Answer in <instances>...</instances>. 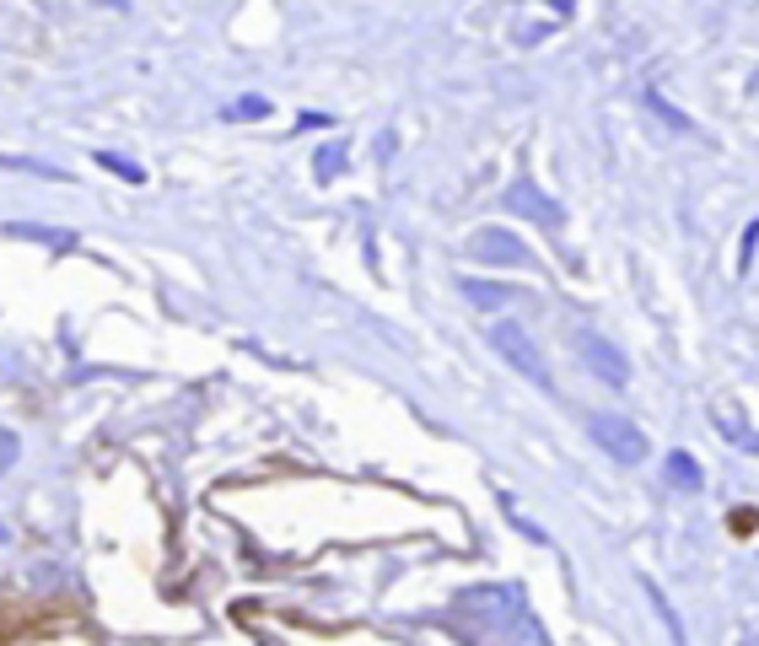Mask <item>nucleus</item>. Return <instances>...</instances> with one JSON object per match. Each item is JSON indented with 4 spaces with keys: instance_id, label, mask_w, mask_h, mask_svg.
<instances>
[{
    "instance_id": "1",
    "label": "nucleus",
    "mask_w": 759,
    "mask_h": 646,
    "mask_svg": "<svg viewBox=\"0 0 759 646\" xmlns=\"http://www.w3.org/2000/svg\"><path fill=\"white\" fill-rule=\"evenodd\" d=\"M452 620L463 625L469 642L480 636H502L506 646H544V631L533 625L528 603L517 598V587H480V592H463Z\"/></svg>"
},
{
    "instance_id": "2",
    "label": "nucleus",
    "mask_w": 759,
    "mask_h": 646,
    "mask_svg": "<svg viewBox=\"0 0 759 646\" xmlns=\"http://www.w3.org/2000/svg\"><path fill=\"white\" fill-rule=\"evenodd\" d=\"M491 345L502 350L506 361L528 378V383H539V388H550V367H544V356H539V345L528 339V328L522 323H511V319H502L496 328H491Z\"/></svg>"
},
{
    "instance_id": "3",
    "label": "nucleus",
    "mask_w": 759,
    "mask_h": 646,
    "mask_svg": "<svg viewBox=\"0 0 759 646\" xmlns=\"http://www.w3.org/2000/svg\"><path fill=\"white\" fill-rule=\"evenodd\" d=\"M587 431H593V442L609 452L614 463H641L646 458V437L635 431L631 420H620V415H593Z\"/></svg>"
},
{
    "instance_id": "4",
    "label": "nucleus",
    "mask_w": 759,
    "mask_h": 646,
    "mask_svg": "<svg viewBox=\"0 0 759 646\" xmlns=\"http://www.w3.org/2000/svg\"><path fill=\"white\" fill-rule=\"evenodd\" d=\"M582 356H587V367L603 378L609 388H625L631 383V361L609 345V339H598V334H582Z\"/></svg>"
},
{
    "instance_id": "5",
    "label": "nucleus",
    "mask_w": 759,
    "mask_h": 646,
    "mask_svg": "<svg viewBox=\"0 0 759 646\" xmlns=\"http://www.w3.org/2000/svg\"><path fill=\"white\" fill-rule=\"evenodd\" d=\"M469 254L485 258V264H528V249H522L511 232H502V227L474 232V238H469Z\"/></svg>"
},
{
    "instance_id": "6",
    "label": "nucleus",
    "mask_w": 759,
    "mask_h": 646,
    "mask_svg": "<svg viewBox=\"0 0 759 646\" xmlns=\"http://www.w3.org/2000/svg\"><path fill=\"white\" fill-rule=\"evenodd\" d=\"M506 205L511 210H522V216H533V221H550V227H561V205L550 199V194H539L528 178H517L511 189H506Z\"/></svg>"
},
{
    "instance_id": "7",
    "label": "nucleus",
    "mask_w": 759,
    "mask_h": 646,
    "mask_svg": "<svg viewBox=\"0 0 759 646\" xmlns=\"http://www.w3.org/2000/svg\"><path fill=\"white\" fill-rule=\"evenodd\" d=\"M463 297H469L474 308H502L511 291H506V286H491V280H463Z\"/></svg>"
},
{
    "instance_id": "8",
    "label": "nucleus",
    "mask_w": 759,
    "mask_h": 646,
    "mask_svg": "<svg viewBox=\"0 0 759 646\" xmlns=\"http://www.w3.org/2000/svg\"><path fill=\"white\" fill-rule=\"evenodd\" d=\"M5 232H11V238H33V243H55V249H70V243H76L70 232H49V227H22V221H16V227H5Z\"/></svg>"
},
{
    "instance_id": "9",
    "label": "nucleus",
    "mask_w": 759,
    "mask_h": 646,
    "mask_svg": "<svg viewBox=\"0 0 759 646\" xmlns=\"http://www.w3.org/2000/svg\"><path fill=\"white\" fill-rule=\"evenodd\" d=\"M668 474H674L685 491H700V469H695V458H690V452H674V458H668Z\"/></svg>"
},
{
    "instance_id": "10",
    "label": "nucleus",
    "mask_w": 759,
    "mask_h": 646,
    "mask_svg": "<svg viewBox=\"0 0 759 646\" xmlns=\"http://www.w3.org/2000/svg\"><path fill=\"white\" fill-rule=\"evenodd\" d=\"M97 162H103V168H108V173H119V178H125V184H146V173H140V168H135V162H125V157H108V151H103V157H97Z\"/></svg>"
},
{
    "instance_id": "11",
    "label": "nucleus",
    "mask_w": 759,
    "mask_h": 646,
    "mask_svg": "<svg viewBox=\"0 0 759 646\" xmlns=\"http://www.w3.org/2000/svg\"><path fill=\"white\" fill-rule=\"evenodd\" d=\"M340 168H345V146H323V151H318V173H323V178H334Z\"/></svg>"
},
{
    "instance_id": "12",
    "label": "nucleus",
    "mask_w": 759,
    "mask_h": 646,
    "mask_svg": "<svg viewBox=\"0 0 759 646\" xmlns=\"http://www.w3.org/2000/svg\"><path fill=\"white\" fill-rule=\"evenodd\" d=\"M232 114H249V119H258V114H269V108H264V103H258V97H249V103H238V108H232Z\"/></svg>"
}]
</instances>
